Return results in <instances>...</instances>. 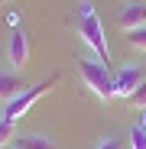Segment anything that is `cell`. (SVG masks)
I'll return each instance as SVG.
<instances>
[{
  "instance_id": "cell-1",
  "label": "cell",
  "mask_w": 146,
  "mask_h": 149,
  "mask_svg": "<svg viewBox=\"0 0 146 149\" xmlns=\"http://www.w3.org/2000/svg\"><path fill=\"white\" fill-rule=\"evenodd\" d=\"M78 36L97 52V58H101L104 65H110V45H107V36H104V26H101V16L94 13V7L88 3H78V23H75Z\"/></svg>"
},
{
  "instance_id": "cell-7",
  "label": "cell",
  "mask_w": 146,
  "mask_h": 149,
  "mask_svg": "<svg viewBox=\"0 0 146 149\" xmlns=\"http://www.w3.org/2000/svg\"><path fill=\"white\" fill-rule=\"evenodd\" d=\"M26 88H29V84L23 81V74H16V71H0V101H3V104L16 101Z\"/></svg>"
},
{
  "instance_id": "cell-12",
  "label": "cell",
  "mask_w": 146,
  "mask_h": 149,
  "mask_svg": "<svg viewBox=\"0 0 146 149\" xmlns=\"http://www.w3.org/2000/svg\"><path fill=\"white\" fill-rule=\"evenodd\" d=\"M130 104H133L136 110H146V81H143V84L130 94Z\"/></svg>"
},
{
  "instance_id": "cell-11",
  "label": "cell",
  "mask_w": 146,
  "mask_h": 149,
  "mask_svg": "<svg viewBox=\"0 0 146 149\" xmlns=\"http://www.w3.org/2000/svg\"><path fill=\"white\" fill-rule=\"evenodd\" d=\"M127 42H130L133 49H140V52H146V26L136 29V33H127Z\"/></svg>"
},
{
  "instance_id": "cell-14",
  "label": "cell",
  "mask_w": 146,
  "mask_h": 149,
  "mask_svg": "<svg viewBox=\"0 0 146 149\" xmlns=\"http://www.w3.org/2000/svg\"><path fill=\"white\" fill-rule=\"evenodd\" d=\"M7 149H20V146H16V143H13V146H7Z\"/></svg>"
},
{
  "instance_id": "cell-3",
  "label": "cell",
  "mask_w": 146,
  "mask_h": 149,
  "mask_svg": "<svg viewBox=\"0 0 146 149\" xmlns=\"http://www.w3.org/2000/svg\"><path fill=\"white\" fill-rule=\"evenodd\" d=\"M78 71H81L85 84L91 88V94H97L101 101L114 97V74H110V68L104 62H97V58H78Z\"/></svg>"
},
{
  "instance_id": "cell-8",
  "label": "cell",
  "mask_w": 146,
  "mask_h": 149,
  "mask_svg": "<svg viewBox=\"0 0 146 149\" xmlns=\"http://www.w3.org/2000/svg\"><path fill=\"white\" fill-rule=\"evenodd\" d=\"M16 146L20 149H59V143H52L42 133H26V136H16Z\"/></svg>"
},
{
  "instance_id": "cell-10",
  "label": "cell",
  "mask_w": 146,
  "mask_h": 149,
  "mask_svg": "<svg viewBox=\"0 0 146 149\" xmlns=\"http://www.w3.org/2000/svg\"><path fill=\"white\" fill-rule=\"evenodd\" d=\"M130 149H146V127L143 123H136V127H130Z\"/></svg>"
},
{
  "instance_id": "cell-4",
  "label": "cell",
  "mask_w": 146,
  "mask_h": 149,
  "mask_svg": "<svg viewBox=\"0 0 146 149\" xmlns=\"http://www.w3.org/2000/svg\"><path fill=\"white\" fill-rule=\"evenodd\" d=\"M7 62H10V71H16V74L26 71V65H29V36H26V29H13L10 33Z\"/></svg>"
},
{
  "instance_id": "cell-6",
  "label": "cell",
  "mask_w": 146,
  "mask_h": 149,
  "mask_svg": "<svg viewBox=\"0 0 146 149\" xmlns=\"http://www.w3.org/2000/svg\"><path fill=\"white\" fill-rule=\"evenodd\" d=\"M117 23L124 33H136L146 26V0H136V3H127L124 10L117 13Z\"/></svg>"
},
{
  "instance_id": "cell-5",
  "label": "cell",
  "mask_w": 146,
  "mask_h": 149,
  "mask_svg": "<svg viewBox=\"0 0 146 149\" xmlns=\"http://www.w3.org/2000/svg\"><path fill=\"white\" fill-rule=\"evenodd\" d=\"M146 81V68L143 65H124V68H117L114 71V97H127L130 101V94Z\"/></svg>"
},
{
  "instance_id": "cell-2",
  "label": "cell",
  "mask_w": 146,
  "mask_h": 149,
  "mask_svg": "<svg viewBox=\"0 0 146 149\" xmlns=\"http://www.w3.org/2000/svg\"><path fill=\"white\" fill-rule=\"evenodd\" d=\"M59 81H62V71H52V74L45 78V81H39V84H29L26 91H23V94L16 97V101H10V104L3 107V120H10V123L23 120V117H26V113L33 110V104L39 101L42 94H49V91H52Z\"/></svg>"
},
{
  "instance_id": "cell-13",
  "label": "cell",
  "mask_w": 146,
  "mask_h": 149,
  "mask_svg": "<svg viewBox=\"0 0 146 149\" xmlns=\"http://www.w3.org/2000/svg\"><path fill=\"white\" fill-rule=\"evenodd\" d=\"M94 149H124V146H120V139H117V136H110V133H107V136L97 139V146H94Z\"/></svg>"
},
{
  "instance_id": "cell-9",
  "label": "cell",
  "mask_w": 146,
  "mask_h": 149,
  "mask_svg": "<svg viewBox=\"0 0 146 149\" xmlns=\"http://www.w3.org/2000/svg\"><path fill=\"white\" fill-rule=\"evenodd\" d=\"M13 143H16V123H10V120L0 117V149H7Z\"/></svg>"
}]
</instances>
